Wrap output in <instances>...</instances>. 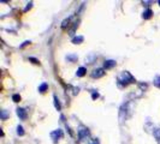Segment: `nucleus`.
Returning <instances> with one entry per match:
<instances>
[{"mask_svg":"<svg viewBox=\"0 0 160 144\" xmlns=\"http://www.w3.org/2000/svg\"><path fill=\"white\" fill-rule=\"evenodd\" d=\"M135 111V101H128L125 103H123L119 108V113H118V119H119V124H123L134 114Z\"/></svg>","mask_w":160,"mask_h":144,"instance_id":"1","label":"nucleus"},{"mask_svg":"<svg viewBox=\"0 0 160 144\" xmlns=\"http://www.w3.org/2000/svg\"><path fill=\"white\" fill-rule=\"evenodd\" d=\"M117 83H118L119 87H127L129 84L136 83V79L129 71H122L117 76Z\"/></svg>","mask_w":160,"mask_h":144,"instance_id":"2","label":"nucleus"},{"mask_svg":"<svg viewBox=\"0 0 160 144\" xmlns=\"http://www.w3.org/2000/svg\"><path fill=\"white\" fill-rule=\"evenodd\" d=\"M77 137H78V141H80V142L86 141L87 138L90 137V131H89V128L86 127V126H83V125H81L80 127L77 128Z\"/></svg>","mask_w":160,"mask_h":144,"instance_id":"3","label":"nucleus"},{"mask_svg":"<svg viewBox=\"0 0 160 144\" xmlns=\"http://www.w3.org/2000/svg\"><path fill=\"white\" fill-rule=\"evenodd\" d=\"M49 136L52 138V141H53V143H58L62 138H63V131L60 130V128H58V130H54V131H52L51 133H49Z\"/></svg>","mask_w":160,"mask_h":144,"instance_id":"4","label":"nucleus"},{"mask_svg":"<svg viewBox=\"0 0 160 144\" xmlns=\"http://www.w3.org/2000/svg\"><path fill=\"white\" fill-rule=\"evenodd\" d=\"M105 74H106V70H105V69H101V67H99V69H95V70H93V72L90 73L92 78H94V79H99V78L104 77Z\"/></svg>","mask_w":160,"mask_h":144,"instance_id":"5","label":"nucleus"},{"mask_svg":"<svg viewBox=\"0 0 160 144\" xmlns=\"http://www.w3.org/2000/svg\"><path fill=\"white\" fill-rule=\"evenodd\" d=\"M143 93L144 91H142L140 88L137 89L136 91H135V90H134V91H131V93L129 94V98H130V101H135L136 98H138V97H141V96L143 95Z\"/></svg>","mask_w":160,"mask_h":144,"instance_id":"6","label":"nucleus"},{"mask_svg":"<svg viewBox=\"0 0 160 144\" xmlns=\"http://www.w3.org/2000/svg\"><path fill=\"white\" fill-rule=\"evenodd\" d=\"M16 113H17V115H18V118L21 120H25L27 117H28V112H27L24 108H17Z\"/></svg>","mask_w":160,"mask_h":144,"instance_id":"7","label":"nucleus"},{"mask_svg":"<svg viewBox=\"0 0 160 144\" xmlns=\"http://www.w3.org/2000/svg\"><path fill=\"white\" fill-rule=\"evenodd\" d=\"M116 61L114 60H105L104 63V69L105 70H111V69H113L114 66H116Z\"/></svg>","mask_w":160,"mask_h":144,"instance_id":"8","label":"nucleus"},{"mask_svg":"<svg viewBox=\"0 0 160 144\" xmlns=\"http://www.w3.org/2000/svg\"><path fill=\"white\" fill-rule=\"evenodd\" d=\"M71 19H72V17H68V18H65L64 21L62 22V25H60V26H62L63 30H66V29L71 25Z\"/></svg>","mask_w":160,"mask_h":144,"instance_id":"9","label":"nucleus"},{"mask_svg":"<svg viewBox=\"0 0 160 144\" xmlns=\"http://www.w3.org/2000/svg\"><path fill=\"white\" fill-rule=\"evenodd\" d=\"M71 41H72V43H73V45H81V43H83L84 37H83L82 35H77V36H73Z\"/></svg>","mask_w":160,"mask_h":144,"instance_id":"10","label":"nucleus"},{"mask_svg":"<svg viewBox=\"0 0 160 144\" xmlns=\"http://www.w3.org/2000/svg\"><path fill=\"white\" fill-rule=\"evenodd\" d=\"M152 17H153V11L151 8L144 10V12L142 13V18H143V19H151Z\"/></svg>","mask_w":160,"mask_h":144,"instance_id":"11","label":"nucleus"},{"mask_svg":"<svg viewBox=\"0 0 160 144\" xmlns=\"http://www.w3.org/2000/svg\"><path fill=\"white\" fill-rule=\"evenodd\" d=\"M77 59H78V56H77V54H75V53H70V54L66 55V60L69 63H76Z\"/></svg>","mask_w":160,"mask_h":144,"instance_id":"12","label":"nucleus"},{"mask_svg":"<svg viewBox=\"0 0 160 144\" xmlns=\"http://www.w3.org/2000/svg\"><path fill=\"white\" fill-rule=\"evenodd\" d=\"M153 136H154V138H155L157 143L160 144V127L154 128V131H153Z\"/></svg>","mask_w":160,"mask_h":144,"instance_id":"13","label":"nucleus"},{"mask_svg":"<svg viewBox=\"0 0 160 144\" xmlns=\"http://www.w3.org/2000/svg\"><path fill=\"white\" fill-rule=\"evenodd\" d=\"M53 102H54V107H56L57 111H60L62 109V104L59 102V98L57 97V95H53Z\"/></svg>","mask_w":160,"mask_h":144,"instance_id":"14","label":"nucleus"},{"mask_svg":"<svg viewBox=\"0 0 160 144\" xmlns=\"http://www.w3.org/2000/svg\"><path fill=\"white\" fill-rule=\"evenodd\" d=\"M153 85H154L155 88L160 89V74L154 76V78H153Z\"/></svg>","mask_w":160,"mask_h":144,"instance_id":"15","label":"nucleus"},{"mask_svg":"<svg viewBox=\"0 0 160 144\" xmlns=\"http://www.w3.org/2000/svg\"><path fill=\"white\" fill-rule=\"evenodd\" d=\"M78 23H80V21H77V22H75V23H72L73 25H72V28L69 30V35L70 36H73L75 35V31H76V29L78 28Z\"/></svg>","mask_w":160,"mask_h":144,"instance_id":"16","label":"nucleus"},{"mask_svg":"<svg viewBox=\"0 0 160 144\" xmlns=\"http://www.w3.org/2000/svg\"><path fill=\"white\" fill-rule=\"evenodd\" d=\"M86 73H87V69L82 66V67H80V69L76 71V76H77V77H83Z\"/></svg>","mask_w":160,"mask_h":144,"instance_id":"17","label":"nucleus"},{"mask_svg":"<svg viewBox=\"0 0 160 144\" xmlns=\"http://www.w3.org/2000/svg\"><path fill=\"white\" fill-rule=\"evenodd\" d=\"M47 90H48L47 83H42V84H40V87H39V91H40L41 94H45Z\"/></svg>","mask_w":160,"mask_h":144,"instance_id":"18","label":"nucleus"},{"mask_svg":"<svg viewBox=\"0 0 160 144\" xmlns=\"http://www.w3.org/2000/svg\"><path fill=\"white\" fill-rule=\"evenodd\" d=\"M10 117V113L8 112V111H5V109H2L1 112H0V118H1V120H6Z\"/></svg>","mask_w":160,"mask_h":144,"instance_id":"19","label":"nucleus"},{"mask_svg":"<svg viewBox=\"0 0 160 144\" xmlns=\"http://www.w3.org/2000/svg\"><path fill=\"white\" fill-rule=\"evenodd\" d=\"M17 135H18V136H21V137L25 135V131H24L23 126H21V125H18V126H17Z\"/></svg>","mask_w":160,"mask_h":144,"instance_id":"20","label":"nucleus"},{"mask_svg":"<svg viewBox=\"0 0 160 144\" xmlns=\"http://www.w3.org/2000/svg\"><path fill=\"white\" fill-rule=\"evenodd\" d=\"M12 100H13V102H19V101H21V95H19V94L12 95Z\"/></svg>","mask_w":160,"mask_h":144,"instance_id":"21","label":"nucleus"},{"mask_svg":"<svg viewBox=\"0 0 160 144\" xmlns=\"http://www.w3.org/2000/svg\"><path fill=\"white\" fill-rule=\"evenodd\" d=\"M138 88L141 89L142 91H146V90H147V88H148V85H147L146 83H140V84H138Z\"/></svg>","mask_w":160,"mask_h":144,"instance_id":"22","label":"nucleus"},{"mask_svg":"<svg viewBox=\"0 0 160 144\" xmlns=\"http://www.w3.org/2000/svg\"><path fill=\"white\" fill-rule=\"evenodd\" d=\"M99 93H98V91H95V90H93V91H92V98H93V100H96V98H99Z\"/></svg>","mask_w":160,"mask_h":144,"instance_id":"23","label":"nucleus"},{"mask_svg":"<svg viewBox=\"0 0 160 144\" xmlns=\"http://www.w3.org/2000/svg\"><path fill=\"white\" fill-rule=\"evenodd\" d=\"M29 61H32V64H35V65H40V61H39L38 59L32 58V56H29Z\"/></svg>","mask_w":160,"mask_h":144,"instance_id":"24","label":"nucleus"},{"mask_svg":"<svg viewBox=\"0 0 160 144\" xmlns=\"http://www.w3.org/2000/svg\"><path fill=\"white\" fill-rule=\"evenodd\" d=\"M30 43H32V41H24L23 43H22V45H21V46H19V48H21V49H22V48L27 47V46H29V45H30Z\"/></svg>","mask_w":160,"mask_h":144,"instance_id":"25","label":"nucleus"},{"mask_svg":"<svg viewBox=\"0 0 160 144\" xmlns=\"http://www.w3.org/2000/svg\"><path fill=\"white\" fill-rule=\"evenodd\" d=\"M32 7V1H30V2H28V4H27V6H25V8H24V12L29 11Z\"/></svg>","mask_w":160,"mask_h":144,"instance_id":"26","label":"nucleus"},{"mask_svg":"<svg viewBox=\"0 0 160 144\" xmlns=\"http://www.w3.org/2000/svg\"><path fill=\"white\" fill-rule=\"evenodd\" d=\"M88 144H99V139L98 138H92L88 142Z\"/></svg>","mask_w":160,"mask_h":144,"instance_id":"27","label":"nucleus"},{"mask_svg":"<svg viewBox=\"0 0 160 144\" xmlns=\"http://www.w3.org/2000/svg\"><path fill=\"white\" fill-rule=\"evenodd\" d=\"M72 90H73V94L75 95H77L80 93V88H72Z\"/></svg>","mask_w":160,"mask_h":144,"instance_id":"28","label":"nucleus"},{"mask_svg":"<svg viewBox=\"0 0 160 144\" xmlns=\"http://www.w3.org/2000/svg\"><path fill=\"white\" fill-rule=\"evenodd\" d=\"M158 4H159V6H160V0H159V1H158Z\"/></svg>","mask_w":160,"mask_h":144,"instance_id":"29","label":"nucleus"}]
</instances>
